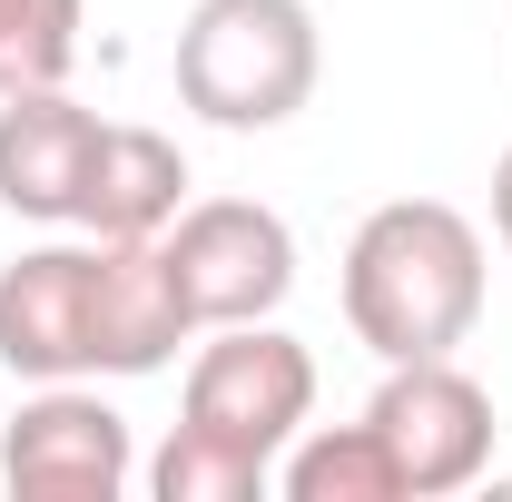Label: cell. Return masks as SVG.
I'll return each mask as SVG.
<instances>
[{
  "instance_id": "3",
  "label": "cell",
  "mask_w": 512,
  "mask_h": 502,
  "mask_svg": "<svg viewBox=\"0 0 512 502\" xmlns=\"http://www.w3.org/2000/svg\"><path fill=\"white\" fill-rule=\"evenodd\" d=\"M306 414H316V355L276 325V315H256V325H207V345L188 355V394H178V424L217 443H247V453H286V443L306 434Z\"/></svg>"
},
{
  "instance_id": "14",
  "label": "cell",
  "mask_w": 512,
  "mask_h": 502,
  "mask_svg": "<svg viewBox=\"0 0 512 502\" xmlns=\"http://www.w3.org/2000/svg\"><path fill=\"white\" fill-rule=\"evenodd\" d=\"M493 237H503V247H512V148H503V158H493Z\"/></svg>"
},
{
  "instance_id": "7",
  "label": "cell",
  "mask_w": 512,
  "mask_h": 502,
  "mask_svg": "<svg viewBox=\"0 0 512 502\" xmlns=\"http://www.w3.org/2000/svg\"><path fill=\"white\" fill-rule=\"evenodd\" d=\"M89 306H99V237L20 247L0 266V365L20 384H79L89 375Z\"/></svg>"
},
{
  "instance_id": "5",
  "label": "cell",
  "mask_w": 512,
  "mask_h": 502,
  "mask_svg": "<svg viewBox=\"0 0 512 502\" xmlns=\"http://www.w3.org/2000/svg\"><path fill=\"white\" fill-rule=\"evenodd\" d=\"M365 424H375L384 453H394L404 502H444V493H463V483H483V463H493V394L463 375L453 355L384 365Z\"/></svg>"
},
{
  "instance_id": "8",
  "label": "cell",
  "mask_w": 512,
  "mask_h": 502,
  "mask_svg": "<svg viewBox=\"0 0 512 502\" xmlns=\"http://www.w3.org/2000/svg\"><path fill=\"white\" fill-rule=\"evenodd\" d=\"M197 345V315L168 276L158 237H99V306H89V375H158Z\"/></svg>"
},
{
  "instance_id": "12",
  "label": "cell",
  "mask_w": 512,
  "mask_h": 502,
  "mask_svg": "<svg viewBox=\"0 0 512 502\" xmlns=\"http://www.w3.org/2000/svg\"><path fill=\"white\" fill-rule=\"evenodd\" d=\"M148 493L158 502H266L276 493V463L247 453V443H217V434H197V424H178V434L148 453Z\"/></svg>"
},
{
  "instance_id": "4",
  "label": "cell",
  "mask_w": 512,
  "mask_h": 502,
  "mask_svg": "<svg viewBox=\"0 0 512 502\" xmlns=\"http://www.w3.org/2000/svg\"><path fill=\"white\" fill-rule=\"evenodd\" d=\"M158 256H168V276L188 296L197 335L207 325H256V315H276L296 296V227L276 207H256V197H197V207H178V227L158 237Z\"/></svg>"
},
{
  "instance_id": "13",
  "label": "cell",
  "mask_w": 512,
  "mask_h": 502,
  "mask_svg": "<svg viewBox=\"0 0 512 502\" xmlns=\"http://www.w3.org/2000/svg\"><path fill=\"white\" fill-rule=\"evenodd\" d=\"M79 30H89L79 0H0V99H20V89H69Z\"/></svg>"
},
{
  "instance_id": "11",
  "label": "cell",
  "mask_w": 512,
  "mask_h": 502,
  "mask_svg": "<svg viewBox=\"0 0 512 502\" xmlns=\"http://www.w3.org/2000/svg\"><path fill=\"white\" fill-rule=\"evenodd\" d=\"M276 493L286 502H404V473H394L375 424H325V434H296L276 453Z\"/></svg>"
},
{
  "instance_id": "6",
  "label": "cell",
  "mask_w": 512,
  "mask_h": 502,
  "mask_svg": "<svg viewBox=\"0 0 512 502\" xmlns=\"http://www.w3.org/2000/svg\"><path fill=\"white\" fill-rule=\"evenodd\" d=\"M0 483L20 502H119L138 483V443L89 384H40L0 424Z\"/></svg>"
},
{
  "instance_id": "1",
  "label": "cell",
  "mask_w": 512,
  "mask_h": 502,
  "mask_svg": "<svg viewBox=\"0 0 512 502\" xmlns=\"http://www.w3.org/2000/svg\"><path fill=\"white\" fill-rule=\"evenodd\" d=\"M483 286H493L483 227L444 197H384L345 247V325L384 365L453 355L483 325Z\"/></svg>"
},
{
  "instance_id": "10",
  "label": "cell",
  "mask_w": 512,
  "mask_h": 502,
  "mask_svg": "<svg viewBox=\"0 0 512 502\" xmlns=\"http://www.w3.org/2000/svg\"><path fill=\"white\" fill-rule=\"evenodd\" d=\"M188 207V158L168 128H99V158H89V188H79V217L89 237H168Z\"/></svg>"
},
{
  "instance_id": "9",
  "label": "cell",
  "mask_w": 512,
  "mask_h": 502,
  "mask_svg": "<svg viewBox=\"0 0 512 502\" xmlns=\"http://www.w3.org/2000/svg\"><path fill=\"white\" fill-rule=\"evenodd\" d=\"M99 109H79L69 89H20L0 99V207L30 217V227H69L79 188H89V158H99Z\"/></svg>"
},
{
  "instance_id": "2",
  "label": "cell",
  "mask_w": 512,
  "mask_h": 502,
  "mask_svg": "<svg viewBox=\"0 0 512 502\" xmlns=\"http://www.w3.org/2000/svg\"><path fill=\"white\" fill-rule=\"evenodd\" d=\"M325 79V40L306 0H197L178 20V99L207 128H286Z\"/></svg>"
}]
</instances>
